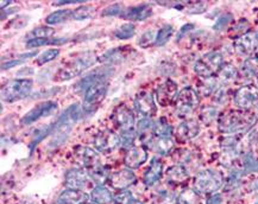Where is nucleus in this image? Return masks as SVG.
I'll return each mask as SVG.
<instances>
[{
	"label": "nucleus",
	"instance_id": "c756f323",
	"mask_svg": "<svg viewBox=\"0 0 258 204\" xmlns=\"http://www.w3.org/2000/svg\"><path fill=\"white\" fill-rule=\"evenodd\" d=\"M167 177H168L169 182L182 183L188 178L189 174L188 171L186 170V168H184L183 165L177 164L168 169V171H167Z\"/></svg>",
	"mask_w": 258,
	"mask_h": 204
},
{
	"label": "nucleus",
	"instance_id": "7c9ffc66",
	"mask_svg": "<svg viewBox=\"0 0 258 204\" xmlns=\"http://www.w3.org/2000/svg\"><path fill=\"white\" fill-rule=\"evenodd\" d=\"M73 13L74 11L72 10H58L52 12L51 14H49L48 17L45 18V23L48 25H56L61 24V23L67 22L70 18H73Z\"/></svg>",
	"mask_w": 258,
	"mask_h": 204
},
{
	"label": "nucleus",
	"instance_id": "423d86ee",
	"mask_svg": "<svg viewBox=\"0 0 258 204\" xmlns=\"http://www.w3.org/2000/svg\"><path fill=\"white\" fill-rule=\"evenodd\" d=\"M222 64H224V56L221 52L211 51L199 61H196L194 70L202 78L214 77V74H218Z\"/></svg>",
	"mask_w": 258,
	"mask_h": 204
},
{
	"label": "nucleus",
	"instance_id": "a19ab883",
	"mask_svg": "<svg viewBox=\"0 0 258 204\" xmlns=\"http://www.w3.org/2000/svg\"><path fill=\"white\" fill-rule=\"evenodd\" d=\"M136 136H137V132L134 130H130V131H125V132H122L120 134V145H122L124 148H132L133 146V142L136 140Z\"/></svg>",
	"mask_w": 258,
	"mask_h": 204
},
{
	"label": "nucleus",
	"instance_id": "f257e3e1",
	"mask_svg": "<svg viewBox=\"0 0 258 204\" xmlns=\"http://www.w3.org/2000/svg\"><path fill=\"white\" fill-rule=\"evenodd\" d=\"M256 121V115L246 110H228L219 116L218 128L226 134L242 133L254 127Z\"/></svg>",
	"mask_w": 258,
	"mask_h": 204
},
{
	"label": "nucleus",
	"instance_id": "f03ea898",
	"mask_svg": "<svg viewBox=\"0 0 258 204\" xmlns=\"http://www.w3.org/2000/svg\"><path fill=\"white\" fill-rule=\"evenodd\" d=\"M84 109L79 107V104H72L51 124V136L52 140L50 145L52 146H60L68 138V134L79 119L81 118Z\"/></svg>",
	"mask_w": 258,
	"mask_h": 204
},
{
	"label": "nucleus",
	"instance_id": "1a4fd4ad",
	"mask_svg": "<svg viewBox=\"0 0 258 204\" xmlns=\"http://www.w3.org/2000/svg\"><path fill=\"white\" fill-rule=\"evenodd\" d=\"M57 109L58 106L56 102L44 101L42 102V103H38L37 106H35L34 108L30 110V112L26 113L22 118L20 122H22V125H24V126H29V125L34 124V122L38 121L40 119L48 118V116L55 114V113L57 112Z\"/></svg>",
	"mask_w": 258,
	"mask_h": 204
},
{
	"label": "nucleus",
	"instance_id": "69168bd1",
	"mask_svg": "<svg viewBox=\"0 0 258 204\" xmlns=\"http://www.w3.org/2000/svg\"><path fill=\"white\" fill-rule=\"evenodd\" d=\"M84 204H94V203H84Z\"/></svg>",
	"mask_w": 258,
	"mask_h": 204
},
{
	"label": "nucleus",
	"instance_id": "79ce46f5",
	"mask_svg": "<svg viewBox=\"0 0 258 204\" xmlns=\"http://www.w3.org/2000/svg\"><path fill=\"white\" fill-rule=\"evenodd\" d=\"M114 201L118 204H144L139 200L134 198L130 191H120L118 195L114 196Z\"/></svg>",
	"mask_w": 258,
	"mask_h": 204
},
{
	"label": "nucleus",
	"instance_id": "58836bf2",
	"mask_svg": "<svg viewBox=\"0 0 258 204\" xmlns=\"http://www.w3.org/2000/svg\"><path fill=\"white\" fill-rule=\"evenodd\" d=\"M54 29L49 28V26H40V28L34 29V30L29 34V37H30V39L51 38V37L54 36Z\"/></svg>",
	"mask_w": 258,
	"mask_h": 204
},
{
	"label": "nucleus",
	"instance_id": "39448f33",
	"mask_svg": "<svg viewBox=\"0 0 258 204\" xmlns=\"http://www.w3.org/2000/svg\"><path fill=\"white\" fill-rule=\"evenodd\" d=\"M34 82L29 78L11 80L1 88V98L5 102H16L30 95Z\"/></svg>",
	"mask_w": 258,
	"mask_h": 204
},
{
	"label": "nucleus",
	"instance_id": "8fccbe9b",
	"mask_svg": "<svg viewBox=\"0 0 258 204\" xmlns=\"http://www.w3.org/2000/svg\"><path fill=\"white\" fill-rule=\"evenodd\" d=\"M233 20V16L231 13H224L216 19L215 24L213 25V30L215 31H222L227 28V25L230 24Z\"/></svg>",
	"mask_w": 258,
	"mask_h": 204
},
{
	"label": "nucleus",
	"instance_id": "5fc2aeb1",
	"mask_svg": "<svg viewBox=\"0 0 258 204\" xmlns=\"http://www.w3.org/2000/svg\"><path fill=\"white\" fill-rule=\"evenodd\" d=\"M207 8V5L205 1H195L187 4V13H202Z\"/></svg>",
	"mask_w": 258,
	"mask_h": 204
},
{
	"label": "nucleus",
	"instance_id": "72a5a7b5",
	"mask_svg": "<svg viewBox=\"0 0 258 204\" xmlns=\"http://www.w3.org/2000/svg\"><path fill=\"white\" fill-rule=\"evenodd\" d=\"M88 174H89V178L93 179L98 185H102L105 182H106L108 178V172L105 168L102 166L98 165L94 166V168L88 169Z\"/></svg>",
	"mask_w": 258,
	"mask_h": 204
},
{
	"label": "nucleus",
	"instance_id": "603ef678",
	"mask_svg": "<svg viewBox=\"0 0 258 204\" xmlns=\"http://www.w3.org/2000/svg\"><path fill=\"white\" fill-rule=\"evenodd\" d=\"M228 99V92L225 86H219L218 89L214 92L213 94V101L216 104H224Z\"/></svg>",
	"mask_w": 258,
	"mask_h": 204
},
{
	"label": "nucleus",
	"instance_id": "13d9d810",
	"mask_svg": "<svg viewBox=\"0 0 258 204\" xmlns=\"http://www.w3.org/2000/svg\"><path fill=\"white\" fill-rule=\"evenodd\" d=\"M221 203H222V196L220 194H215L208 198L206 204H221Z\"/></svg>",
	"mask_w": 258,
	"mask_h": 204
},
{
	"label": "nucleus",
	"instance_id": "b1692460",
	"mask_svg": "<svg viewBox=\"0 0 258 204\" xmlns=\"http://www.w3.org/2000/svg\"><path fill=\"white\" fill-rule=\"evenodd\" d=\"M221 148L224 151V157H226L228 160L236 159L242 153L240 139L236 136H228L222 140Z\"/></svg>",
	"mask_w": 258,
	"mask_h": 204
},
{
	"label": "nucleus",
	"instance_id": "49530a36",
	"mask_svg": "<svg viewBox=\"0 0 258 204\" xmlns=\"http://www.w3.org/2000/svg\"><path fill=\"white\" fill-rule=\"evenodd\" d=\"M58 55H60V50H58V49H49V50H46L43 52V54L40 55V57L37 58V64L43 66V64L51 62L55 58H57Z\"/></svg>",
	"mask_w": 258,
	"mask_h": 204
},
{
	"label": "nucleus",
	"instance_id": "a18cd8bd",
	"mask_svg": "<svg viewBox=\"0 0 258 204\" xmlns=\"http://www.w3.org/2000/svg\"><path fill=\"white\" fill-rule=\"evenodd\" d=\"M244 168L243 171L244 173H254L258 172V159L255 158L252 154H246L244 157Z\"/></svg>",
	"mask_w": 258,
	"mask_h": 204
},
{
	"label": "nucleus",
	"instance_id": "2f4dec72",
	"mask_svg": "<svg viewBox=\"0 0 258 204\" xmlns=\"http://www.w3.org/2000/svg\"><path fill=\"white\" fill-rule=\"evenodd\" d=\"M155 136L160 138H172V127L164 118L155 122Z\"/></svg>",
	"mask_w": 258,
	"mask_h": 204
},
{
	"label": "nucleus",
	"instance_id": "f3484780",
	"mask_svg": "<svg viewBox=\"0 0 258 204\" xmlns=\"http://www.w3.org/2000/svg\"><path fill=\"white\" fill-rule=\"evenodd\" d=\"M136 174H134L130 169H124V170H120L114 172L110 176V184L112 185V188L117 189V190H125L129 186L133 185L136 183Z\"/></svg>",
	"mask_w": 258,
	"mask_h": 204
},
{
	"label": "nucleus",
	"instance_id": "a878e982",
	"mask_svg": "<svg viewBox=\"0 0 258 204\" xmlns=\"http://www.w3.org/2000/svg\"><path fill=\"white\" fill-rule=\"evenodd\" d=\"M88 201V195L80 190L67 189L58 197V204H84Z\"/></svg>",
	"mask_w": 258,
	"mask_h": 204
},
{
	"label": "nucleus",
	"instance_id": "a211bd4d",
	"mask_svg": "<svg viewBox=\"0 0 258 204\" xmlns=\"http://www.w3.org/2000/svg\"><path fill=\"white\" fill-rule=\"evenodd\" d=\"M89 178L88 171L85 169H72L66 174V186L72 190H82Z\"/></svg>",
	"mask_w": 258,
	"mask_h": 204
},
{
	"label": "nucleus",
	"instance_id": "f704fd0d",
	"mask_svg": "<svg viewBox=\"0 0 258 204\" xmlns=\"http://www.w3.org/2000/svg\"><path fill=\"white\" fill-rule=\"evenodd\" d=\"M136 34V28L132 23H125V24L120 25L116 31H114V36L118 39H129L134 36Z\"/></svg>",
	"mask_w": 258,
	"mask_h": 204
},
{
	"label": "nucleus",
	"instance_id": "c03bdc74",
	"mask_svg": "<svg viewBox=\"0 0 258 204\" xmlns=\"http://www.w3.org/2000/svg\"><path fill=\"white\" fill-rule=\"evenodd\" d=\"M152 204H177V198L169 191H161Z\"/></svg>",
	"mask_w": 258,
	"mask_h": 204
},
{
	"label": "nucleus",
	"instance_id": "4d7b16f0",
	"mask_svg": "<svg viewBox=\"0 0 258 204\" xmlns=\"http://www.w3.org/2000/svg\"><path fill=\"white\" fill-rule=\"evenodd\" d=\"M193 29H194V25H193V24H186V25H184L183 28L181 29V30H180V32H178L177 40H180V39L182 38V37L184 36V34H188V32H189V31H192Z\"/></svg>",
	"mask_w": 258,
	"mask_h": 204
},
{
	"label": "nucleus",
	"instance_id": "4468645a",
	"mask_svg": "<svg viewBox=\"0 0 258 204\" xmlns=\"http://www.w3.org/2000/svg\"><path fill=\"white\" fill-rule=\"evenodd\" d=\"M120 144V138L113 131L105 130L94 138V147L99 152L110 153Z\"/></svg>",
	"mask_w": 258,
	"mask_h": 204
},
{
	"label": "nucleus",
	"instance_id": "6ab92c4d",
	"mask_svg": "<svg viewBox=\"0 0 258 204\" xmlns=\"http://www.w3.org/2000/svg\"><path fill=\"white\" fill-rule=\"evenodd\" d=\"M74 153L78 162L80 163L82 166H85L87 170L94 168V166H98L99 162H100L99 154L89 147L78 146L74 150Z\"/></svg>",
	"mask_w": 258,
	"mask_h": 204
},
{
	"label": "nucleus",
	"instance_id": "393cba45",
	"mask_svg": "<svg viewBox=\"0 0 258 204\" xmlns=\"http://www.w3.org/2000/svg\"><path fill=\"white\" fill-rule=\"evenodd\" d=\"M146 145L155 153L160 156H168L174 147V141L172 140V138H160L155 136L146 142Z\"/></svg>",
	"mask_w": 258,
	"mask_h": 204
},
{
	"label": "nucleus",
	"instance_id": "5701e85b",
	"mask_svg": "<svg viewBox=\"0 0 258 204\" xmlns=\"http://www.w3.org/2000/svg\"><path fill=\"white\" fill-rule=\"evenodd\" d=\"M200 132V125L196 120H186L182 124H180L176 128L177 139L182 141L194 139Z\"/></svg>",
	"mask_w": 258,
	"mask_h": 204
},
{
	"label": "nucleus",
	"instance_id": "cd10ccee",
	"mask_svg": "<svg viewBox=\"0 0 258 204\" xmlns=\"http://www.w3.org/2000/svg\"><path fill=\"white\" fill-rule=\"evenodd\" d=\"M90 198L94 204H110L114 200V196L106 186L98 185L90 192Z\"/></svg>",
	"mask_w": 258,
	"mask_h": 204
},
{
	"label": "nucleus",
	"instance_id": "c85d7f7f",
	"mask_svg": "<svg viewBox=\"0 0 258 204\" xmlns=\"http://www.w3.org/2000/svg\"><path fill=\"white\" fill-rule=\"evenodd\" d=\"M238 77V70L233 64L224 63L218 71V81L222 84H227L233 82Z\"/></svg>",
	"mask_w": 258,
	"mask_h": 204
},
{
	"label": "nucleus",
	"instance_id": "680f3d73",
	"mask_svg": "<svg viewBox=\"0 0 258 204\" xmlns=\"http://www.w3.org/2000/svg\"><path fill=\"white\" fill-rule=\"evenodd\" d=\"M11 2H13V1H1V10H4L6 5L8 6V5H10Z\"/></svg>",
	"mask_w": 258,
	"mask_h": 204
},
{
	"label": "nucleus",
	"instance_id": "09e8293b",
	"mask_svg": "<svg viewBox=\"0 0 258 204\" xmlns=\"http://www.w3.org/2000/svg\"><path fill=\"white\" fill-rule=\"evenodd\" d=\"M243 174H244V171H243V170H238V169H237V170L232 171V172L230 173V176H228L227 185L225 189H227V190H231V189L237 188V186L239 185L240 179H242Z\"/></svg>",
	"mask_w": 258,
	"mask_h": 204
},
{
	"label": "nucleus",
	"instance_id": "e433bc0d",
	"mask_svg": "<svg viewBox=\"0 0 258 204\" xmlns=\"http://www.w3.org/2000/svg\"><path fill=\"white\" fill-rule=\"evenodd\" d=\"M174 34V28L172 25H163L162 28L160 29L157 32V37H156V42L155 44L157 46H162L168 43V40L172 38V36Z\"/></svg>",
	"mask_w": 258,
	"mask_h": 204
},
{
	"label": "nucleus",
	"instance_id": "6e6d98bb",
	"mask_svg": "<svg viewBox=\"0 0 258 204\" xmlns=\"http://www.w3.org/2000/svg\"><path fill=\"white\" fill-rule=\"evenodd\" d=\"M194 192L184 191L177 198V204H194Z\"/></svg>",
	"mask_w": 258,
	"mask_h": 204
},
{
	"label": "nucleus",
	"instance_id": "20e7f679",
	"mask_svg": "<svg viewBox=\"0 0 258 204\" xmlns=\"http://www.w3.org/2000/svg\"><path fill=\"white\" fill-rule=\"evenodd\" d=\"M224 184V177L215 170H204L196 174L194 179V190L198 194H213Z\"/></svg>",
	"mask_w": 258,
	"mask_h": 204
},
{
	"label": "nucleus",
	"instance_id": "7ed1b4c3",
	"mask_svg": "<svg viewBox=\"0 0 258 204\" xmlns=\"http://www.w3.org/2000/svg\"><path fill=\"white\" fill-rule=\"evenodd\" d=\"M98 57H96L95 52L86 51L85 54L80 55L69 63H67L63 68H61L54 76V81L57 82H63V81H69L72 78L78 77L81 75L86 69L94 66Z\"/></svg>",
	"mask_w": 258,
	"mask_h": 204
},
{
	"label": "nucleus",
	"instance_id": "3c124183",
	"mask_svg": "<svg viewBox=\"0 0 258 204\" xmlns=\"http://www.w3.org/2000/svg\"><path fill=\"white\" fill-rule=\"evenodd\" d=\"M156 37H157V34H155V31L152 30L145 31L144 34H142V37L139 38L138 45L142 46V48H148V46H150L151 44H154V43L156 42Z\"/></svg>",
	"mask_w": 258,
	"mask_h": 204
},
{
	"label": "nucleus",
	"instance_id": "9b49d317",
	"mask_svg": "<svg viewBox=\"0 0 258 204\" xmlns=\"http://www.w3.org/2000/svg\"><path fill=\"white\" fill-rule=\"evenodd\" d=\"M234 50L240 56H250L258 48V34L255 31H248L234 40Z\"/></svg>",
	"mask_w": 258,
	"mask_h": 204
},
{
	"label": "nucleus",
	"instance_id": "473e14b6",
	"mask_svg": "<svg viewBox=\"0 0 258 204\" xmlns=\"http://www.w3.org/2000/svg\"><path fill=\"white\" fill-rule=\"evenodd\" d=\"M219 87V81L215 77H210V78H202L200 83V93L202 96H210L213 95L214 92L218 89Z\"/></svg>",
	"mask_w": 258,
	"mask_h": 204
},
{
	"label": "nucleus",
	"instance_id": "4c0bfd02",
	"mask_svg": "<svg viewBox=\"0 0 258 204\" xmlns=\"http://www.w3.org/2000/svg\"><path fill=\"white\" fill-rule=\"evenodd\" d=\"M68 42V39L58 38V39H52V38H38V39H29L26 43V46L29 49L31 48H40V46L44 45H50V44H63V43Z\"/></svg>",
	"mask_w": 258,
	"mask_h": 204
},
{
	"label": "nucleus",
	"instance_id": "6e6552de",
	"mask_svg": "<svg viewBox=\"0 0 258 204\" xmlns=\"http://www.w3.org/2000/svg\"><path fill=\"white\" fill-rule=\"evenodd\" d=\"M107 81H102V82L96 83L90 87L89 89H87V92L84 95V104H82L84 112H92L93 108H95L104 100L107 94Z\"/></svg>",
	"mask_w": 258,
	"mask_h": 204
},
{
	"label": "nucleus",
	"instance_id": "052dcab7",
	"mask_svg": "<svg viewBox=\"0 0 258 204\" xmlns=\"http://www.w3.org/2000/svg\"><path fill=\"white\" fill-rule=\"evenodd\" d=\"M251 140L254 142H256V144H258V132H256L254 136H251Z\"/></svg>",
	"mask_w": 258,
	"mask_h": 204
},
{
	"label": "nucleus",
	"instance_id": "338daca9",
	"mask_svg": "<svg viewBox=\"0 0 258 204\" xmlns=\"http://www.w3.org/2000/svg\"><path fill=\"white\" fill-rule=\"evenodd\" d=\"M257 81H258V75H257Z\"/></svg>",
	"mask_w": 258,
	"mask_h": 204
},
{
	"label": "nucleus",
	"instance_id": "f8f14e48",
	"mask_svg": "<svg viewBox=\"0 0 258 204\" xmlns=\"http://www.w3.org/2000/svg\"><path fill=\"white\" fill-rule=\"evenodd\" d=\"M178 95L177 84L172 80H168L163 82L156 90V99L161 107H168L172 102L176 101Z\"/></svg>",
	"mask_w": 258,
	"mask_h": 204
},
{
	"label": "nucleus",
	"instance_id": "0eeeda50",
	"mask_svg": "<svg viewBox=\"0 0 258 204\" xmlns=\"http://www.w3.org/2000/svg\"><path fill=\"white\" fill-rule=\"evenodd\" d=\"M199 95L190 87L181 89L175 101V113L178 118H188L198 109Z\"/></svg>",
	"mask_w": 258,
	"mask_h": 204
},
{
	"label": "nucleus",
	"instance_id": "de8ad7c7",
	"mask_svg": "<svg viewBox=\"0 0 258 204\" xmlns=\"http://www.w3.org/2000/svg\"><path fill=\"white\" fill-rule=\"evenodd\" d=\"M36 55H37V51H32V52H29V54L20 55V57L18 58V60H12V61H8V62H6V63H2V66H1L2 70H7V69H11L12 67L18 66V64L28 61L29 58L36 56Z\"/></svg>",
	"mask_w": 258,
	"mask_h": 204
},
{
	"label": "nucleus",
	"instance_id": "bf43d9fd",
	"mask_svg": "<svg viewBox=\"0 0 258 204\" xmlns=\"http://www.w3.org/2000/svg\"><path fill=\"white\" fill-rule=\"evenodd\" d=\"M78 2H86L84 0H61V1H55L54 6H62V5L78 4Z\"/></svg>",
	"mask_w": 258,
	"mask_h": 204
},
{
	"label": "nucleus",
	"instance_id": "ddd939ff",
	"mask_svg": "<svg viewBox=\"0 0 258 204\" xmlns=\"http://www.w3.org/2000/svg\"><path fill=\"white\" fill-rule=\"evenodd\" d=\"M111 75L110 69L105 68H99L95 69L94 71L87 74L84 78H81L75 86V92L76 93H86L87 89H89L90 87L94 86V84L102 82V81H107L108 76Z\"/></svg>",
	"mask_w": 258,
	"mask_h": 204
},
{
	"label": "nucleus",
	"instance_id": "4be33fe9",
	"mask_svg": "<svg viewBox=\"0 0 258 204\" xmlns=\"http://www.w3.org/2000/svg\"><path fill=\"white\" fill-rule=\"evenodd\" d=\"M162 173H163L162 162L155 157V158L151 159L150 166H149L148 170L145 171L143 182H144V184L146 186H154L158 180L162 178Z\"/></svg>",
	"mask_w": 258,
	"mask_h": 204
},
{
	"label": "nucleus",
	"instance_id": "bb28decb",
	"mask_svg": "<svg viewBox=\"0 0 258 204\" xmlns=\"http://www.w3.org/2000/svg\"><path fill=\"white\" fill-rule=\"evenodd\" d=\"M137 136L146 144L152 136H155V122L148 118L139 120L137 124Z\"/></svg>",
	"mask_w": 258,
	"mask_h": 204
},
{
	"label": "nucleus",
	"instance_id": "dca6fc26",
	"mask_svg": "<svg viewBox=\"0 0 258 204\" xmlns=\"http://www.w3.org/2000/svg\"><path fill=\"white\" fill-rule=\"evenodd\" d=\"M113 120L116 122L117 126L122 130V132L133 130V113L131 112V109L129 108V107H126L125 104H119V106L116 107V109H114L113 112Z\"/></svg>",
	"mask_w": 258,
	"mask_h": 204
},
{
	"label": "nucleus",
	"instance_id": "412c9836",
	"mask_svg": "<svg viewBox=\"0 0 258 204\" xmlns=\"http://www.w3.org/2000/svg\"><path fill=\"white\" fill-rule=\"evenodd\" d=\"M152 14V8L150 5L143 4L138 6L129 7L124 10V12L120 17L129 22H140V20L148 19Z\"/></svg>",
	"mask_w": 258,
	"mask_h": 204
},
{
	"label": "nucleus",
	"instance_id": "9d476101",
	"mask_svg": "<svg viewBox=\"0 0 258 204\" xmlns=\"http://www.w3.org/2000/svg\"><path fill=\"white\" fill-rule=\"evenodd\" d=\"M234 104L240 110H248L258 106V89L254 86L240 87L233 96Z\"/></svg>",
	"mask_w": 258,
	"mask_h": 204
},
{
	"label": "nucleus",
	"instance_id": "2eb2a0df",
	"mask_svg": "<svg viewBox=\"0 0 258 204\" xmlns=\"http://www.w3.org/2000/svg\"><path fill=\"white\" fill-rule=\"evenodd\" d=\"M134 107L137 112L144 118L150 119L151 116L156 114V103H155L154 96L150 92H140L134 99Z\"/></svg>",
	"mask_w": 258,
	"mask_h": 204
},
{
	"label": "nucleus",
	"instance_id": "aec40b11",
	"mask_svg": "<svg viewBox=\"0 0 258 204\" xmlns=\"http://www.w3.org/2000/svg\"><path fill=\"white\" fill-rule=\"evenodd\" d=\"M146 159H148V152L145 151V148L137 146L128 151V153L125 154L124 164L130 170H133V169L140 168L146 162Z\"/></svg>",
	"mask_w": 258,
	"mask_h": 204
},
{
	"label": "nucleus",
	"instance_id": "e2e57ef3",
	"mask_svg": "<svg viewBox=\"0 0 258 204\" xmlns=\"http://www.w3.org/2000/svg\"><path fill=\"white\" fill-rule=\"evenodd\" d=\"M254 191L256 192V194H258V180H256V182L254 183Z\"/></svg>",
	"mask_w": 258,
	"mask_h": 204
},
{
	"label": "nucleus",
	"instance_id": "37998d69",
	"mask_svg": "<svg viewBox=\"0 0 258 204\" xmlns=\"http://www.w3.org/2000/svg\"><path fill=\"white\" fill-rule=\"evenodd\" d=\"M218 114H219L218 109H216L215 107L208 106V107H205V108L201 110L200 118L204 124L210 125V124H212V122L215 120L216 118H218Z\"/></svg>",
	"mask_w": 258,
	"mask_h": 204
},
{
	"label": "nucleus",
	"instance_id": "c9c22d12",
	"mask_svg": "<svg viewBox=\"0 0 258 204\" xmlns=\"http://www.w3.org/2000/svg\"><path fill=\"white\" fill-rule=\"evenodd\" d=\"M242 72L248 77H254L258 75V60L257 57L252 56L245 61L242 67Z\"/></svg>",
	"mask_w": 258,
	"mask_h": 204
},
{
	"label": "nucleus",
	"instance_id": "864d4df0",
	"mask_svg": "<svg viewBox=\"0 0 258 204\" xmlns=\"http://www.w3.org/2000/svg\"><path fill=\"white\" fill-rule=\"evenodd\" d=\"M123 12H124V8L120 4H113L111 6H108L102 11L101 16L107 17V16H122Z\"/></svg>",
	"mask_w": 258,
	"mask_h": 204
},
{
	"label": "nucleus",
	"instance_id": "ea45409f",
	"mask_svg": "<svg viewBox=\"0 0 258 204\" xmlns=\"http://www.w3.org/2000/svg\"><path fill=\"white\" fill-rule=\"evenodd\" d=\"M95 8L90 5H84V6H80L79 8H76L73 13V18L75 20H85L88 19L90 17L94 14Z\"/></svg>",
	"mask_w": 258,
	"mask_h": 204
},
{
	"label": "nucleus",
	"instance_id": "774afa93",
	"mask_svg": "<svg viewBox=\"0 0 258 204\" xmlns=\"http://www.w3.org/2000/svg\"><path fill=\"white\" fill-rule=\"evenodd\" d=\"M255 204H258V202H256V203H255Z\"/></svg>",
	"mask_w": 258,
	"mask_h": 204
},
{
	"label": "nucleus",
	"instance_id": "0e129e2a",
	"mask_svg": "<svg viewBox=\"0 0 258 204\" xmlns=\"http://www.w3.org/2000/svg\"><path fill=\"white\" fill-rule=\"evenodd\" d=\"M255 56H256V57H257V60H258V51L256 52V54H255Z\"/></svg>",
	"mask_w": 258,
	"mask_h": 204
}]
</instances>
